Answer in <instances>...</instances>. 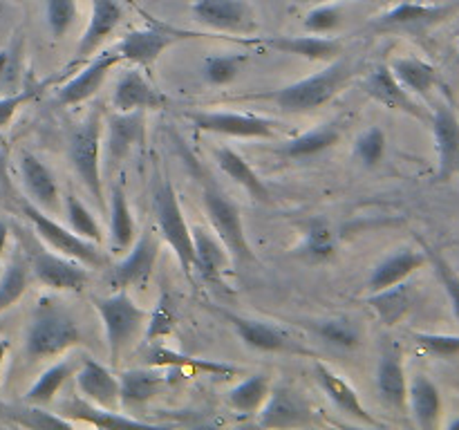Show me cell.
I'll return each mask as SVG.
<instances>
[{"label":"cell","mask_w":459,"mask_h":430,"mask_svg":"<svg viewBox=\"0 0 459 430\" xmlns=\"http://www.w3.org/2000/svg\"><path fill=\"white\" fill-rule=\"evenodd\" d=\"M354 72H357V65L350 58L339 56L325 70L316 72V74L307 76L303 81H296L291 85H285L281 90H273L269 94H258V97L269 99L282 112H290V115L312 112L316 108L325 106L332 97H336L341 92V88L352 79Z\"/></svg>","instance_id":"1"},{"label":"cell","mask_w":459,"mask_h":430,"mask_svg":"<svg viewBox=\"0 0 459 430\" xmlns=\"http://www.w3.org/2000/svg\"><path fill=\"white\" fill-rule=\"evenodd\" d=\"M101 134H103V110L94 106L81 125H76L67 142V157L72 168L79 175L83 186L97 202L99 211L106 209L103 200V177H101Z\"/></svg>","instance_id":"2"},{"label":"cell","mask_w":459,"mask_h":430,"mask_svg":"<svg viewBox=\"0 0 459 430\" xmlns=\"http://www.w3.org/2000/svg\"><path fill=\"white\" fill-rule=\"evenodd\" d=\"M152 209H155L157 224H160L161 237L166 240V245L175 251L179 260V267H182L184 276L193 282L197 273V262H195V245H193V231L188 227L186 218H184V211L179 206L178 193H175L173 184L169 179L160 184L152 193Z\"/></svg>","instance_id":"3"},{"label":"cell","mask_w":459,"mask_h":430,"mask_svg":"<svg viewBox=\"0 0 459 430\" xmlns=\"http://www.w3.org/2000/svg\"><path fill=\"white\" fill-rule=\"evenodd\" d=\"M21 211L22 215L30 219V224L34 227L36 237H39L45 246L54 249L56 254L76 260V262L85 264L88 269L108 267V258L103 255V251H99V246L94 245V242L85 240V237L76 236L72 228L58 224L56 219L49 218V213H45L43 209L31 204L30 200L21 202Z\"/></svg>","instance_id":"4"},{"label":"cell","mask_w":459,"mask_h":430,"mask_svg":"<svg viewBox=\"0 0 459 430\" xmlns=\"http://www.w3.org/2000/svg\"><path fill=\"white\" fill-rule=\"evenodd\" d=\"M92 303L103 327H106L108 349H110L112 363L117 366L130 340L148 322V312L139 307L126 289H119L117 294L106 296V298H94Z\"/></svg>","instance_id":"5"},{"label":"cell","mask_w":459,"mask_h":430,"mask_svg":"<svg viewBox=\"0 0 459 430\" xmlns=\"http://www.w3.org/2000/svg\"><path fill=\"white\" fill-rule=\"evenodd\" d=\"M202 202H204L206 218H209L211 227H213V233L227 246L231 260L240 264L258 262V255H255L254 246H251L249 237H247L240 209L224 193H220L213 184H204Z\"/></svg>","instance_id":"6"},{"label":"cell","mask_w":459,"mask_h":430,"mask_svg":"<svg viewBox=\"0 0 459 430\" xmlns=\"http://www.w3.org/2000/svg\"><path fill=\"white\" fill-rule=\"evenodd\" d=\"M22 246H25L27 264L40 285L54 291H83V287L88 285L90 276L85 264L56 254L54 249L49 251V246L40 245L39 237L25 236Z\"/></svg>","instance_id":"7"},{"label":"cell","mask_w":459,"mask_h":430,"mask_svg":"<svg viewBox=\"0 0 459 430\" xmlns=\"http://www.w3.org/2000/svg\"><path fill=\"white\" fill-rule=\"evenodd\" d=\"M83 340L81 327L70 314L58 309H43L36 314L25 334V352L31 358H52Z\"/></svg>","instance_id":"8"},{"label":"cell","mask_w":459,"mask_h":430,"mask_svg":"<svg viewBox=\"0 0 459 430\" xmlns=\"http://www.w3.org/2000/svg\"><path fill=\"white\" fill-rule=\"evenodd\" d=\"M202 36L206 34H195V31L170 27L166 22L151 21V25L143 27V30L128 31L117 45V54L121 56V61H130L139 67H151L166 49L178 45L179 40L202 39Z\"/></svg>","instance_id":"9"},{"label":"cell","mask_w":459,"mask_h":430,"mask_svg":"<svg viewBox=\"0 0 459 430\" xmlns=\"http://www.w3.org/2000/svg\"><path fill=\"white\" fill-rule=\"evenodd\" d=\"M459 12V0L446 4H429L426 0L420 3H399L397 7L388 9L385 13L370 21L372 31H402V34H424L433 27L442 25L448 18H453Z\"/></svg>","instance_id":"10"},{"label":"cell","mask_w":459,"mask_h":430,"mask_svg":"<svg viewBox=\"0 0 459 430\" xmlns=\"http://www.w3.org/2000/svg\"><path fill=\"white\" fill-rule=\"evenodd\" d=\"M182 116L202 133L222 134V137L272 139L276 134V121L254 115V112L182 110Z\"/></svg>","instance_id":"11"},{"label":"cell","mask_w":459,"mask_h":430,"mask_svg":"<svg viewBox=\"0 0 459 430\" xmlns=\"http://www.w3.org/2000/svg\"><path fill=\"white\" fill-rule=\"evenodd\" d=\"M161 254V242L157 240L155 233L151 228L139 236V240H134V245L130 246L128 255L121 260L119 264H115L110 271V280L117 289H143L151 280L152 271H155V264L160 260Z\"/></svg>","instance_id":"12"},{"label":"cell","mask_w":459,"mask_h":430,"mask_svg":"<svg viewBox=\"0 0 459 430\" xmlns=\"http://www.w3.org/2000/svg\"><path fill=\"white\" fill-rule=\"evenodd\" d=\"M220 316L227 322H231V327L236 330L238 339L242 340L249 348L258 349V352H276V354H309L307 348L299 343V340L291 339L287 331H282L281 327L272 325V322L255 321V318L238 316L233 312H224V309H218Z\"/></svg>","instance_id":"13"},{"label":"cell","mask_w":459,"mask_h":430,"mask_svg":"<svg viewBox=\"0 0 459 430\" xmlns=\"http://www.w3.org/2000/svg\"><path fill=\"white\" fill-rule=\"evenodd\" d=\"M191 12L200 25L215 31L247 34L258 27L254 9L245 0H195Z\"/></svg>","instance_id":"14"},{"label":"cell","mask_w":459,"mask_h":430,"mask_svg":"<svg viewBox=\"0 0 459 430\" xmlns=\"http://www.w3.org/2000/svg\"><path fill=\"white\" fill-rule=\"evenodd\" d=\"M435 148H437V179L451 182L459 175V116L451 103H437L430 115Z\"/></svg>","instance_id":"15"},{"label":"cell","mask_w":459,"mask_h":430,"mask_svg":"<svg viewBox=\"0 0 459 430\" xmlns=\"http://www.w3.org/2000/svg\"><path fill=\"white\" fill-rule=\"evenodd\" d=\"M314 421V410L296 390H272L258 410V426L263 428H303Z\"/></svg>","instance_id":"16"},{"label":"cell","mask_w":459,"mask_h":430,"mask_svg":"<svg viewBox=\"0 0 459 430\" xmlns=\"http://www.w3.org/2000/svg\"><path fill=\"white\" fill-rule=\"evenodd\" d=\"M363 90L370 99H375L381 106L390 108L394 112H403L408 116H415V119L426 121V112L421 110L420 103L415 101L411 92L403 88L397 81V76L393 74L390 65H375L368 72L366 81H363Z\"/></svg>","instance_id":"17"},{"label":"cell","mask_w":459,"mask_h":430,"mask_svg":"<svg viewBox=\"0 0 459 430\" xmlns=\"http://www.w3.org/2000/svg\"><path fill=\"white\" fill-rule=\"evenodd\" d=\"M74 379L81 397L88 399L90 403H97L108 410H121L119 376L112 374L106 366L94 361L92 357H85L81 367H76Z\"/></svg>","instance_id":"18"},{"label":"cell","mask_w":459,"mask_h":430,"mask_svg":"<svg viewBox=\"0 0 459 430\" xmlns=\"http://www.w3.org/2000/svg\"><path fill=\"white\" fill-rule=\"evenodd\" d=\"M119 63H121V56L117 52H110V49H106V52H101V54H97V56L90 58L88 65H85L83 70L74 76V79L67 81L65 85H61V88H58V92H56L58 106L72 108V106H79V103L88 101L90 97H94V94L101 90L108 72H110L115 65H119Z\"/></svg>","instance_id":"19"},{"label":"cell","mask_w":459,"mask_h":430,"mask_svg":"<svg viewBox=\"0 0 459 430\" xmlns=\"http://www.w3.org/2000/svg\"><path fill=\"white\" fill-rule=\"evenodd\" d=\"M143 139V112H115L108 116L106 175H112Z\"/></svg>","instance_id":"20"},{"label":"cell","mask_w":459,"mask_h":430,"mask_svg":"<svg viewBox=\"0 0 459 430\" xmlns=\"http://www.w3.org/2000/svg\"><path fill=\"white\" fill-rule=\"evenodd\" d=\"M112 106L117 112L161 110L169 106V99L143 76V72L128 67L117 81L115 92H112Z\"/></svg>","instance_id":"21"},{"label":"cell","mask_w":459,"mask_h":430,"mask_svg":"<svg viewBox=\"0 0 459 430\" xmlns=\"http://www.w3.org/2000/svg\"><path fill=\"white\" fill-rule=\"evenodd\" d=\"M254 43L264 45L276 52L290 54V56L307 58L314 63H332L339 56H343V40L327 39L323 34L314 36H267L258 39Z\"/></svg>","instance_id":"22"},{"label":"cell","mask_w":459,"mask_h":430,"mask_svg":"<svg viewBox=\"0 0 459 430\" xmlns=\"http://www.w3.org/2000/svg\"><path fill=\"white\" fill-rule=\"evenodd\" d=\"M121 18H124V12H121V4L117 0H92L90 22L79 39L72 63H83L92 58L94 52L103 45V40L119 27Z\"/></svg>","instance_id":"23"},{"label":"cell","mask_w":459,"mask_h":430,"mask_svg":"<svg viewBox=\"0 0 459 430\" xmlns=\"http://www.w3.org/2000/svg\"><path fill=\"white\" fill-rule=\"evenodd\" d=\"M21 177L31 204L43 209L45 213H56L61 209V193L52 170L31 152H21Z\"/></svg>","instance_id":"24"},{"label":"cell","mask_w":459,"mask_h":430,"mask_svg":"<svg viewBox=\"0 0 459 430\" xmlns=\"http://www.w3.org/2000/svg\"><path fill=\"white\" fill-rule=\"evenodd\" d=\"M377 392L388 408L397 412L408 410V374L403 357L397 348L381 354L377 366Z\"/></svg>","instance_id":"25"},{"label":"cell","mask_w":459,"mask_h":430,"mask_svg":"<svg viewBox=\"0 0 459 430\" xmlns=\"http://www.w3.org/2000/svg\"><path fill=\"white\" fill-rule=\"evenodd\" d=\"M408 408L415 419V424L424 430H435L442 424L444 401L437 383L424 372L412 374L408 381Z\"/></svg>","instance_id":"26"},{"label":"cell","mask_w":459,"mask_h":430,"mask_svg":"<svg viewBox=\"0 0 459 430\" xmlns=\"http://www.w3.org/2000/svg\"><path fill=\"white\" fill-rule=\"evenodd\" d=\"M426 264H429V258H426L424 249H408V246L406 249H399L397 254L388 255V258H384L377 264L370 280H368V289L381 291L393 285H399V282L408 280L412 273H417Z\"/></svg>","instance_id":"27"},{"label":"cell","mask_w":459,"mask_h":430,"mask_svg":"<svg viewBox=\"0 0 459 430\" xmlns=\"http://www.w3.org/2000/svg\"><path fill=\"white\" fill-rule=\"evenodd\" d=\"M314 370H316V379H318V383H321L323 392L330 397V401L334 403L336 408H341L345 415L354 417V419H361L363 424L381 426L379 421H377L375 417L366 410V406H363L361 399H359L357 390H354L352 385H350L348 381L339 374V372H334L332 367H327L325 363H321V361H316Z\"/></svg>","instance_id":"28"},{"label":"cell","mask_w":459,"mask_h":430,"mask_svg":"<svg viewBox=\"0 0 459 430\" xmlns=\"http://www.w3.org/2000/svg\"><path fill=\"white\" fill-rule=\"evenodd\" d=\"M193 245H195V262H197V273L204 278L211 285H220L222 282L224 271L229 269L231 262V254L227 251V246L222 245L215 233H211L204 227H193Z\"/></svg>","instance_id":"29"},{"label":"cell","mask_w":459,"mask_h":430,"mask_svg":"<svg viewBox=\"0 0 459 430\" xmlns=\"http://www.w3.org/2000/svg\"><path fill=\"white\" fill-rule=\"evenodd\" d=\"M63 417L72 421H83V424L94 426V428H152L151 424L134 417L124 415L119 410H108V408L90 403L88 399L74 397L63 403Z\"/></svg>","instance_id":"30"},{"label":"cell","mask_w":459,"mask_h":430,"mask_svg":"<svg viewBox=\"0 0 459 430\" xmlns=\"http://www.w3.org/2000/svg\"><path fill=\"white\" fill-rule=\"evenodd\" d=\"M213 155H215V161H218V166L222 168V173L229 175L238 186L245 188L255 202L272 204V193H269V188L264 186V182L260 179V175L255 173L254 166H251L240 152H236L229 146H220L215 148Z\"/></svg>","instance_id":"31"},{"label":"cell","mask_w":459,"mask_h":430,"mask_svg":"<svg viewBox=\"0 0 459 430\" xmlns=\"http://www.w3.org/2000/svg\"><path fill=\"white\" fill-rule=\"evenodd\" d=\"M399 83L412 94V97L429 99L430 92L439 85V72L433 63L417 56H397L388 63Z\"/></svg>","instance_id":"32"},{"label":"cell","mask_w":459,"mask_h":430,"mask_svg":"<svg viewBox=\"0 0 459 430\" xmlns=\"http://www.w3.org/2000/svg\"><path fill=\"white\" fill-rule=\"evenodd\" d=\"M417 300V291L411 282H399V285L388 287V289L372 291V296L368 298V305L377 312L379 321L384 325H397L399 321L408 316V312L412 309Z\"/></svg>","instance_id":"33"},{"label":"cell","mask_w":459,"mask_h":430,"mask_svg":"<svg viewBox=\"0 0 459 430\" xmlns=\"http://www.w3.org/2000/svg\"><path fill=\"white\" fill-rule=\"evenodd\" d=\"M166 383V376L157 372V367H134V370H124L119 374L121 385V406H142L148 399L155 397Z\"/></svg>","instance_id":"34"},{"label":"cell","mask_w":459,"mask_h":430,"mask_svg":"<svg viewBox=\"0 0 459 430\" xmlns=\"http://www.w3.org/2000/svg\"><path fill=\"white\" fill-rule=\"evenodd\" d=\"M137 240V224L128 204L124 186L115 184L110 193V242L115 251H128Z\"/></svg>","instance_id":"35"},{"label":"cell","mask_w":459,"mask_h":430,"mask_svg":"<svg viewBox=\"0 0 459 430\" xmlns=\"http://www.w3.org/2000/svg\"><path fill=\"white\" fill-rule=\"evenodd\" d=\"M269 392H272V379H269V374H254L229 390L227 406L236 415H258V410L267 401Z\"/></svg>","instance_id":"36"},{"label":"cell","mask_w":459,"mask_h":430,"mask_svg":"<svg viewBox=\"0 0 459 430\" xmlns=\"http://www.w3.org/2000/svg\"><path fill=\"white\" fill-rule=\"evenodd\" d=\"M76 367L79 366H76V361L72 357L54 363V366L48 367V370L39 376V381L27 390L25 403H31V406H48V403L61 392L65 381L70 379V376H74Z\"/></svg>","instance_id":"37"},{"label":"cell","mask_w":459,"mask_h":430,"mask_svg":"<svg viewBox=\"0 0 459 430\" xmlns=\"http://www.w3.org/2000/svg\"><path fill=\"white\" fill-rule=\"evenodd\" d=\"M341 130L336 128V124H323L318 128L307 130L300 137L290 139L285 143V155L291 159H307V157L318 155V152L330 150L334 143H339Z\"/></svg>","instance_id":"38"},{"label":"cell","mask_w":459,"mask_h":430,"mask_svg":"<svg viewBox=\"0 0 459 430\" xmlns=\"http://www.w3.org/2000/svg\"><path fill=\"white\" fill-rule=\"evenodd\" d=\"M30 278L31 269L22 255L13 258L3 269V273H0V314L7 312L9 307H13L22 298V294L30 287Z\"/></svg>","instance_id":"39"},{"label":"cell","mask_w":459,"mask_h":430,"mask_svg":"<svg viewBox=\"0 0 459 430\" xmlns=\"http://www.w3.org/2000/svg\"><path fill=\"white\" fill-rule=\"evenodd\" d=\"M65 215L70 228L76 236L85 237V240L94 242V245H101L103 242V231L99 227L97 218L92 215V211L81 202V197L74 191L65 193Z\"/></svg>","instance_id":"40"},{"label":"cell","mask_w":459,"mask_h":430,"mask_svg":"<svg viewBox=\"0 0 459 430\" xmlns=\"http://www.w3.org/2000/svg\"><path fill=\"white\" fill-rule=\"evenodd\" d=\"M247 63H249L247 54H215V56L204 58L202 74H204L206 83L222 88V85L233 83L240 76Z\"/></svg>","instance_id":"41"},{"label":"cell","mask_w":459,"mask_h":430,"mask_svg":"<svg viewBox=\"0 0 459 430\" xmlns=\"http://www.w3.org/2000/svg\"><path fill=\"white\" fill-rule=\"evenodd\" d=\"M420 242H421V249L426 251V258H429V262L433 264L435 276H437L439 285H442L444 291H446L448 303H451L453 314H455V318L459 322V271L453 267L451 262H448L446 258H444V254H439V251L435 249V246H430L429 242H424V240H420Z\"/></svg>","instance_id":"42"},{"label":"cell","mask_w":459,"mask_h":430,"mask_svg":"<svg viewBox=\"0 0 459 430\" xmlns=\"http://www.w3.org/2000/svg\"><path fill=\"white\" fill-rule=\"evenodd\" d=\"M336 251V236L332 231L330 222L327 219H312L305 228V237H303V254L309 255V258L316 260H325L330 255H334Z\"/></svg>","instance_id":"43"},{"label":"cell","mask_w":459,"mask_h":430,"mask_svg":"<svg viewBox=\"0 0 459 430\" xmlns=\"http://www.w3.org/2000/svg\"><path fill=\"white\" fill-rule=\"evenodd\" d=\"M9 421L18 426H25V428H39V430H49V428H70L72 421L63 415H52V412L40 410V406H31L27 403L25 408H12L9 412Z\"/></svg>","instance_id":"44"},{"label":"cell","mask_w":459,"mask_h":430,"mask_svg":"<svg viewBox=\"0 0 459 430\" xmlns=\"http://www.w3.org/2000/svg\"><path fill=\"white\" fill-rule=\"evenodd\" d=\"M76 16H79V4H76V0H48V4H45L48 27L56 40L65 39V34L76 22Z\"/></svg>","instance_id":"45"},{"label":"cell","mask_w":459,"mask_h":430,"mask_svg":"<svg viewBox=\"0 0 459 430\" xmlns=\"http://www.w3.org/2000/svg\"><path fill=\"white\" fill-rule=\"evenodd\" d=\"M385 148H388V137H385L384 130L379 125H370L368 130H363L357 137V143H354V155L372 168V166L379 164L385 155Z\"/></svg>","instance_id":"46"},{"label":"cell","mask_w":459,"mask_h":430,"mask_svg":"<svg viewBox=\"0 0 459 430\" xmlns=\"http://www.w3.org/2000/svg\"><path fill=\"white\" fill-rule=\"evenodd\" d=\"M175 321H178V314H175V303L170 298L169 291H161L160 300H157L155 312L148 314V330H146V340L152 343L155 339L161 336H169L173 331Z\"/></svg>","instance_id":"47"},{"label":"cell","mask_w":459,"mask_h":430,"mask_svg":"<svg viewBox=\"0 0 459 430\" xmlns=\"http://www.w3.org/2000/svg\"><path fill=\"white\" fill-rule=\"evenodd\" d=\"M316 331L327 340V343L343 349L357 348L359 339H361L359 327L354 325L352 321H348V318H330V321H321L316 325Z\"/></svg>","instance_id":"48"},{"label":"cell","mask_w":459,"mask_h":430,"mask_svg":"<svg viewBox=\"0 0 459 430\" xmlns=\"http://www.w3.org/2000/svg\"><path fill=\"white\" fill-rule=\"evenodd\" d=\"M343 21V7L336 3H318L305 16L303 25L309 34H330Z\"/></svg>","instance_id":"49"},{"label":"cell","mask_w":459,"mask_h":430,"mask_svg":"<svg viewBox=\"0 0 459 430\" xmlns=\"http://www.w3.org/2000/svg\"><path fill=\"white\" fill-rule=\"evenodd\" d=\"M415 343L424 349L426 354L437 358H451L459 357V336L457 334H435V331H412Z\"/></svg>","instance_id":"50"},{"label":"cell","mask_w":459,"mask_h":430,"mask_svg":"<svg viewBox=\"0 0 459 430\" xmlns=\"http://www.w3.org/2000/svg\"><path fill=\"white\" fill-rule=\"evenodd\" d=\"M45 85H48V83L27 85V88H22L21 92L9 94V97L0 99V128L9 125V121L13 119V115H16V112L21 110L22 106H27V103L36 101V99H39L40 94H43Z\"/></svg>","instance_id":"51"},{"label":"cell","mask_w":459,"mask_h":430,"mask_svg":"<svg viewBox=\"0 0 459 430\" xmlns=\"http://www.w3.org/2000/svg\"><path fill=\"white\" fill-rule=\"evenodd\" d=\"M188 357H182V354H173L164 348H152L148 349L146 354V363L152 367H164V366H175V363H182V366H193V367H202V370H211V372H231V367L227 366H218V363H206V361H186Z\"/></svg>","instance_id":"52"},{"label":"cell","mask_w":459,"mask_h":430,"mask_svg":"<svg viewBox=\"0 0 459 430\" xmlns=\"http://www.w3.org/2000/svg\"><path fill=\"white\" fill-rule=\"evenodd\" d=\"M0 186L3 188H12V179H9V159L7 152L0 150Z\"/></svg>","instance_id":"53"},{"label":"cell","mask_w":459,"mask_h":430,"mask_svg":"<svg viewBox=\"0 0 459 430\" xmlns=\"http://www.w3.org/2000/svg\"><path fill=\"white\" fill-rule=\"evenodd\" d=\"M7 240H9V224L4 222V219H0V254H3L4 246H7Z\"/></svg>","instance_id":"54"},{"label":"cell","mask_w":459,"mask_h":430,"mask_svg":"<svg viewBox=\"0 0 459 430\" xmlns=\"http://www.w3.org/2000/svg\"><path fill=\"white\" fill-rule=\"evenodd\" d=\"M7 65H9V52L7 49H0V79H3Z\"/></svg>","instance_id":"55"},{"label":"cell","mask_w":459,"mask_h":430,"mask_svg":"<svg viewBox=\"0 0 459 430\" xmlns=\"http://www.w3.org/2000/svg\"><path fill=\"white\" fill-rule=\"evenodd\" d=\"M4 357H7V340L3 339V334H0V374H3V363H4Z\"/></svg>","instance_id":"56"},{"label":"cell","mask_w":459,"mask_h":430,"mask_svg":"<svg viewBox=\"0 0 459 430\" xmlns=\"http://www.w3.org/2000/svg\"><path fill=\"white\" fill-rule=\"evenodd\" d=\"M9 412H12V406L0 401V421H9Z\"/></svg>","instance_id":"57"},{"label":"cell","mask_w":459,"mask_h":430,"mask_svg":"<svg viewBox=\"0 0 459 430\" xmlns=\"http://www.w3.org/2000/svg\"><path fill=\"white\" fill-rule=\"evenodd\" d=\"M448 430H459V417H455L453 421H448Z\"/></svg>","instance_id":"58"},{"label":"cell","mask_w":459,"mask_h":430,"mask_svg":"<svg viewBox=\"0 0 459 430\" xmlns=\"http://www.w3.org/2000/svg\"><path fill=\"white\" fill-rule=\"evenodd\" d=\"M300 3H312V4H318V3H336V0H300Z\"/></svg>","instance_id":"59"},{"label":"cell","mask_w":459,"mask_h":430,"mask_svg":"<svg viewBox=\"0 0 459 430\" xmlns=\"http://www.w3.org/2000/svg\"><path fill=\"white\" fill-rule=\"evenodd\" d=\"M457 61H459V34H457Z\"/></svg>","instance_id":"60"},{"label":"cell","mask_w":459,"mask_h":430,"mask_svg":"<svg viewBox=\"0 0 459 430\" xmlns=\"http://www.w3.org/2000/svg\"><path fill=\"white\" fill-rule=\"evenodd\" d=\"M0 7H3V0H0Z\"/></svg>","instance_id":"61"},{"label":"cell","mask_w":459,"mask_h":430,"mask_svg":"<svg viewBox=\"0 0 459 430\" xmlns=\"http://www.w3.org/2000/svg\"><path fill=\"white\" fill-rule=\"evenodd\" d=\"M0 273H3V267H0Z\"/></svg>","instance_id":"62"}]
</instances>
